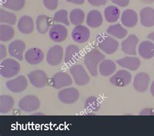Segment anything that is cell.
<instances>
[{
	"mask_svg": "<svg viewBox=\"0 0 154 136\" xmlns=\"http://www.w3.org/2000/svg\"><path fill=\"white\" fill-rule=\"evenodd\" d=\"M105 58V56L97 49H91L84 56V63L92 76H98V69L100 63Z\"/></svg>",
	"mask_w": 154,
	"mask_h": 136,
	"instance_id": "obj_1",
	"label": "cell"
},
{
	"mask_svg": "<svg viewBox=\"0 0 154 136\" xmlns=\"http://www.w3.org/2000/svg\"><path fill=\"white\" fill-rule=\"evenodd\" d=\"M96 42L99 48L108 55L115 53L119 46L118 41L104 33H101L97 36Z\"/></svg>",
	"mask_w": 154,
	"mask_h": 136,
	"instance_id": "obj_2",
	"label": "cell"
},
{
	"mask_svg": "<svg viewBox=\"0 0 154 136\" xmlns=\"http://www.w3.org/2000/svg\"><path fill=\"white\" fill-rule=\"evenodd\" d=\"M20 70L19 63L13 59H6L0 64V74L4 78H12L16 76Z\"/></svg>",
	"mask_w": 154,
	"mask_h": 136,
	"instance_id": "obj_3",
	"label": "cell"
},
{
	"mask_svg": "<svg viewBox=\"0 0 154 136\" xmlns=\"http://www.w3.org/2000/svg\"><path fill=\"white\" fill-rule=\"evenodd\" d=\"M49 85L55 89H62L72 84L71 76L65 72L60 71L55 73L49 80Z\"/></svg>",
	"mask_w": 154,
	"mask_h": 136,
	"instance_id": "obj_4",
	"label": "cell"
},
{
	"mask_svg": "<svg viewBox=\"0 0 154 136\" xmlns=\"http://www.w3.org/2000/svg\"><path fill=\"white\" fill-rule=\"evenodd\" d=\"M70 72L75 83L79 86L86 85L90 82V76L82 65H73L70 69Z\"/></svg>",
	"mask_w": 154,
	"mask_h": 136,
	"instance_id": "obj_5",
	"label": "cell"
},
{
	"mask_svg": "<svg viewBox=\"0 0 154 136\" xmlns=\"http://www.w3.org/2000/svg\"><path fill=\"white\" fill-rule=\"evenodd\" d=\"M40 102L35 95H27L23 97L18 102L19 108L27 113L35 111L39 109Z\"/></svg>",
	"mask_w": 154,
	"mask_h": 136,
	"instance_id": "obj_6",
	"label": "cell"
},
{
	"mask_svg": "<svg viewBox=\"0 0 154 136\" xmlns=\"http://www.w3.org/2000/svg\"><path fill=\"white\" fill-rule=\"evenodd\" d=\"M79 92L75 87H68L60 90L58 93L59 100L65 104H72L78 100Z\"/></svg>",
	"mask_w": 154,
	"mask_h": 136,
	"instance_id": "obj_7",
	"label": "cell"
},
{
	"mask_svg": "<svg viewBox=\"0 0 154 136\" xmlns=\"http://www.w3.org/2000/svg\"><path fill=\"white\" fill-rule=\"evenodd\" d=\"M27 77L29 79L31 85L36 88H43L46 86L48 83V76L44 70H35L27 74Z\"/></svg>",
	"mask_w": 154,
	"mask_h": 136,
	"instance_id": "obj_8",
	"label": "cell"
},
{
	"mask_svg": "<svg viewBox=\"0 0 154 136\" xmlns=\"http://www.w3.org/2000/svg\"><path fill=\"white\" fill-rule=\"evenodd\" d=\"M63 54L64 51L61 46H53L48 51L46 61L51 66H57L63 61Z\"/></svg>",
	"mask_w": 154,
	"mask_h": 136,
	"instance_id": "obj_9",
	"label": "cell"
},
{
	"mask_svg": "<svg viewBox=\"0 0 154 136\" xmlns=\"http://www.w3.org/2000/svg\"><path fill=\"white\" fill-rule=\"evenodd\" d=\"M131 79V74L128 70H120L109 78V81L113 85L122 87L128 85Z\"/></svg>",
	"mask_w": 154,
	"mask_h": 136,
	"instance_id": "obj_10",
	"label": "cell"
},
{
	"mask_svg": "<svg viewBox=\"0 0 154 136\" xmlns=\"http://www.w3.org/2000/svg\"><path fill=\"white\" fill-rule=\"evenodd\" d=\"M48 33L50 39L55 42H62L65 41L68 37L67 28L60 23L53 25Z\"/></svg>",
	"mask_w": 154,
	"mask_h": 136,
	"instance_id": "obj_11",
	"label": "cell"
},
{
	"mask_svg": "<svg viewBox=\"0 0 154 136\" xmlns=\"http://www.w3.org/2000/svg\"><path fill=\"white\" fill-rule=\"evenodd\" d=\"M28 85L27 80L23 76L10 79L6 82V87L10 91L14 93H20L25 91Z\"/></svg>",
	"mask_w": 154,
	"mask_h": 136,
	"instance_id": "obj_12",
	"label": "cell"
},
{
	"mask_svg": "<svg viewBox=\"0 0 154 136\" xmlns=\"http://www.w3.org/2000/svg\"><path fill=\"white\" fill-rule=\"evenodd\" d=\"M139 43V38L135 35H130L122 42L121 47L123 52L129 55H137V46Z\"/></svg>",
	"mask_w": 154,
	"mask_h": 136,
	"instance_id": "obj_13",
	"label": "cell"
},
{
	"mask_svg": "<svg viewBox=\"0 0 154 136\" xmlns=\"http://www.w3.org/2000/svg\"><path fill=\"white\" fill-rule=\"evenodd\" d=\"M91 36L88 28L83 25L76 26L72 31V38L76 42L83 44L87 42Z\"/></svg>",
	"mask_w": 154,
	"mask_h": 136,
	"instance_id": "obj_14",
	"label": "cell"
},
{
	"mask_svg": "<svg viewBox=\"0 0 154 136\" xmlns=\"http://www.w3.org/2000/svg\"><path fill=\"white\" fill-rule=\"evenodd\" d=\"M26 48V44L22 40H15L10 43L8 50L11 57H14L19 61H22Z\"/></svg>",
	"mask_w": 154,
	"mask_h": 136,
	"instance_id": "obj_15",
	"label": "cell"
},
{
	"mask_svg": "<svg viewBox=\"0 0 154 136\" xmlns=\"http://www.w3.org/2000/svg\"><path fill=\"white\" fill-rule=\"evenodd\" d=\"M149 82L150 78L149 75L146 73H140L135 76L133 85L137 91L144 93L148 90Z\"/></svg>",
	"mask_w": 154,
	"mask_h": 136,
	"instance_id": "obj_16",
	"label": "cell"
},
{
	"mask_svg": "<svg viewBox=\"0 0 154 136\" xmlns=\"http://www.w3.org/2000/svg\"><path fill=\"white\" fill-rule=\"evenodd\" d=\"M54 20L45 14L39 15L36 20V30L40 34H46L49 32L50 28L54 25Z\"/></svg>",
	"mask_w": 154,
	"mask_h": 136,
	"instance_id": "obj_17",
	"label": "cell"
},
{
	"mask_svg": "<svg viewBox=\"0 0 154 136\" xmlns=\"http://www.w3.org/2000/svg\"><path fill=\"white\" fill-rule=\"evenodd\" d=\"M116 63L121 67L131 71H135L139 69L140 66V60L133 56H127L116 60Z\"/></svg>",
	"mask_w": 154,
	"mask_h": 136,
	"instance_id": "obj_18",
	"label": "cell"
},
{
	"mask_svg": "<svg viewBox=\"0 0 154 136\" xmlns=\"http://www.w3.org/2000/svg\"><path fill=\"white\" fill-rule=\"evenodd\" d=\"M44 57L43 51L38 48H32L26 51L25 54L26 61L30 65H36L41 63Z\"/></svg>",
	"mask_w": 154,
	"mask_h": 136,
	"instance_id": "obj_19",
	"label": "cell"
},
{
	"mask_svg": "<svg viewBox=\"0 0 154 136\" xmlns=\"http://www.w3.org/2000/svg\"><path fill=\"white\" fill-rule=\"evenodd\" d=\"M140 21L141 25L145 27L154 26V9L146 7L140 11Z\"/></svg>",
	"mask_w": 154,
	"mask_h": 136,
	"instance_id": "obj_20",
	"label": "cell"
},
{
	"mask_svg": "<svg viewBox=\"0 0 154 136\" xmlns=\"http://www.w3.org/2000/svg\"><path fill=\"white\" fill-rule=\"evenodd\" d=\"M81 57L79 48L75 45H70L66 48L64 55V63L67 65H72L78 61Z\"/></svg>",
	"mask_w": 154,
	"mask_h": 136,
	"instance_id": "obj_21",
	"label": "cell"
},
{
	"mask_svg": "<svg viewBox=\"0 0 154 136\" xmlns=\"http://www.w3.org/2000/svg\"><path fill=\"white\" fill-rule=\"evenodd\" d=\"M120 20L124 26L132 28L137 24L138 15L134 10L126 9L122 14Z\"/></svg>",
	"mask_w": 154,
	"mask_h": 136,
	"instance_id": "obj_22",
	"label": "cell"
},
{
	"mask_svg": "<svg viewBox=\"0 0 154 136\" xmlns=\"http://www.w3.org/2000/svg\"><path fill=\"white\" fill-rule=\"evenodd\" d=\"M33 20L29 16L24 15L20 18L18 23V29L20 33L24 35L31 34L34 30Z\"/></svg>",
	"mask_w": 154,
	"mask_h": 136,
	"instance_id": "obj_23",
	"label": "cell"
},
{
	"mask_svg": "<svg viewBox=\"0 0 154 136\" xmlns=\"http://www.w3.org/2000/svg\"><path fill=\"white\" fill-rule=\"evenodd\" d=\"M139 54L141 57L150 59L154 57V43L149 41H144L139 46Z\"/></svg>",
	"mask_w": 154,
	"mask_h": 136,
	"instance_id": "obj_24",
	"label": "cell"
},
{
	"mask_svg": "<svg viewBox=\"0 0 154 136\" xmlns=\"http://www.w3.org/2000/svg\"><path fill=\"white\" fill-rule=\"evenodd\" d=\"M100 74L104 77L111 76L116 70V63L110 59H104L100 63L98 66Z\"/></svg>",
	"mask_w": 154,
	"mask_h": 136,
	"instance_id": "obj_25",
	"label": "cell"
},
{
	"mask_svg": "<svg viewBox=\"0 0 154 136\" xmlns=\"http://www.w3.org/2000/svg\"><path fill=\"white\" fill-rule=\"evenodd\" d=\"M103 22L102 13L99 11H91L87 17V24L91 28H98L102 25Z\"/></svg>",
	"mask_w": 154,
	"mask_h": 136,
	"instance_id": "obj_26",
	"label": "cell"
},
{
	"mask_svg": "<svg viewBox=\"0 0 154 136\" xmlns=\"http://www.w3.org/2000/svg\"><path fill=\"white\" fill-rule=\"evenodd\" d=\"M120 16V11L118 7L110 5L104 10V17L109 23H115L119 20Z\"/></svg>",
	"mask_w": 154,
	"mask_h": 136,
	"instance_id": "obj_27",
	"label": "cell"
},
{
	"mask_svg": "<svg viewBox=\"0 0 154 136\" xmlns=\"http://www.w3.org/2000/svg\"><path fill=\"white\" fill-rule=\"evenodd\" d=\"M107 33L113 37L122 39L127 36L128 30L120 23H116V24L110 26L107 28Z\"/></svg>",
	"mask_w": 154,
	"mask_h": 136,
	"instance_id": "obj_28",
	"label": "cell"
},
{
	"mask_svg": "<svg viewBox=\"0 0 154 136\" xmlns=\"http://www.w3.org/2000/svg\"><path fill=\"white\" fill-rule=\"evenodd\" d=\"M14 105L13 98L9 95H2L0 97V113L5 114L13 110Z\"/></svg>",
	"mask_w": 154,
	"mask_h": 136,
	"instance_id": "obj_29",
	"label": "cell"
},
{
	"mask_svg": "<svg viewBox=\"0 0 154 136\" xmlns=\"http://www.w3.org/2000/svg\"><path fill=\"white\" fill-rule=\"evenodd\" d=\"M14 29L9 24L0 25V41L2 42H8L14 37Z\"/></svg>",
	"mask_w": 154,
	"mask_h": 136,
	"instance_id": "obj_30",
	"label": "cell"
},
{
	"mask_svg": "<svg viewBox=\"0 0 154 136\" xmlns=\"http://www.w3.org/2000/svg\"><path fill=\"white\" fill-rule=\"evenodd\" d=\"M85 14L84 11L81 9H73L69 15V19L70 22L72 25L75 26L82 25L85 20Z\"/></svg>",
	"mask_w": 154,
	"mask_h": 136,
	"instance_id": "obj_31",
	"label": "cell"
},
{
	"mask_svg": "<svg viewBox=\"0 0 154 136\" xmlns=\"http://www.w3.org/2000/svg\"><path fill=\"white\" fill-rule=\"evenodd\" d=\"M26 0H2V5L5 9L18 11L25 6Z\"/></svg>",
	"mask_w": 154,
	"mask_h": 136,
	"instance_id": "obj_32",
	"label": "cell"
},
{
	"mask_svg": "<svg viewBox=\"0 0 154 136\" xmlns=\"http://www.w3.org/2000/svg\"><path fill=\"white\" fill-rule=\"evenodd\" d=\"M85 108L88 113H94L98 111L100 108V103L95 97H90L86 99L85 102Z\"/></svg>",
	"mask_w": 154,
	"mask_h": 136,
	"instance_id": "obj_33",
	"label": "cell"
},
{
	"mask_svg": "<svg viewBox=\"0 0 154 136\" xmlns=\"http://www.w3.org/2000/svg\"><path fill=\"white\" fill-rule=\"evenodd\" d=\"M17 18L16 15L3 9H0V22L9 25H14L17 23Z\"/></svg>",
	"mask_w": 154,
	"mask_h": 136,
	"instance_id": "obj_34",
	"label": "cell"
},
{
	"mask_svg": "<svg viewBox=\"0 0 154 136\" xmlns=\"http://www.w3.org/2000/svg\"><path fill=\"white\" fill-rule=\"evenodd\" d=\"M54 20L55 22L62 23L66 26H69L70 24V19H68V11L65 9H61L55 12Z\"/></svg>",
	"mask_w": 154,
	"mask_h": 136,
	"instance_id": "obj_35",
	"label": "cell"
},
{
	"mask_svg": "<svg viewBox=\"0 0 154 136\" xmlns=\"http://www.w3.org/2000/svg\"><path fill=\"white\" fill-rule=\"evenodd\" d=\"M43 3L47 9L54 11L58 7L59 0H43Z\"/></svg>",
	"mask_w": 154,
	"mask_h": 136,
	"instance_id": "obj_36",
	"label": "cell"
},
{
	"mask_svg": "<svg viewBox=\"0 0 154 136\" xmlns=\"http://www.w3.org/2000/svg\"><path fill=\"white\" fill-rule=\"evenodd\" d=\"M108 2V0H88L89 4L94 7H100L105 5Z\"/></svg>",
	"mask_w": 154,
	"mask_h": 136,
	"instance_id": "obj_37",
	"label": "cell"
},
{
	"mask_svg": "<svg viewBox=\"0 0 154 136\" xmlns=\"http://www.w3.org/2000/svg\"><path fill=\"white\" fill-rule=\"evenodd\" d=\"M110 1L115 5L121 7H127L130 2V0H110Z\"/></svg>",
	"mask_w": 154,
	"mask_h": 136,
	"instance_id": "obj_38",
	"label": "cell"
},
{
	"mask_svg": "<svg viewBox=\"0 0 154 136\" xmlns=\"http://www.w3.org/2000/svg\"><path fill=\"white\" fill-rule=\"evenodd\" d=\"M7 55V52L5 46L1 45H0V59H1V60H3L4 58L6 57Z\"/></svg>",
	"mask_w": 154,
	"mask_h": 136,
	"instance_id": "obj_39",
	"label": "cell"
},
{
	"mask_svg": "<svg viewBox=\"0 0 154 136\" xmlns=\"http://www.w3.org/2000/svg\"><path fill=\"white\" fill-rule=\"evenodd\" d=\"M152 110L153 109H149V108L144 109L140 112V115H152L153 114L152 112Z\"/></svg>",
	"mask_w": 154,
	"mask_h": 136,
	"instance_id": "obj_40",
	"label": "cell"
},
{
	"mask_svg": "<svg viewBox=\"0 0 154 136\" xmlns=\"http://www.w3.org/2000/svg\"><path fill=\"white\" fill-rule=\"evenodd\" d=\"M66 1L69 3L75 4V5H82L85 3V0H66Z\"/></svg>",
	"mask_w": 154,
	"mask_h": 136,
	"instance_id": "obj_41",
	"label": "cell"
},
{
	"mask_svg": "<svg viewBox=\"0 0 154 136\" xmlns=\"http://www.w3.org/2000/svg\"><path fill=\"white\" fill-rule=\"evenodd\" d=\"M139 1L144 4H152L154 2V0H139Z\"/></svg>",
	"mask_w": 154,
	"mask_h": 136,
	"instance_id": "obj_42",
	"label": "cell"
},
{
	"mask_svg": "<svg viewBox=\"0 0 154 136\" xmlns=\"http://www.w3.org/2000/svg\"><path fill=\"white\" fill-rule=\"evenodd\" d=\"M147 38L149 40H151L153 42H154V31L152 32V33H149L148 36H147Z\"/></svg>",
	"mask_w": 154,
	"mask_h": 136,
	"instance_id": "obj_43",
	"label": "cell"
},
{
	"mask_svg": "<svg viewBox=\"0 0 154 136\" xmlns=\"http://www.w3.org/2000/svg\"><path fill=\"white\" fill-rule=\"evenodd\" d=\"M150 93L154 97V81L152 82L151 87H150Z\"/></svg>",
	"mask_w": 154,
	"mask_h": 136,
	"instance_id": "obj_44",
	"label": "cell"
}]
</instances>
